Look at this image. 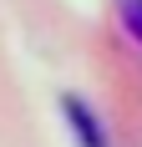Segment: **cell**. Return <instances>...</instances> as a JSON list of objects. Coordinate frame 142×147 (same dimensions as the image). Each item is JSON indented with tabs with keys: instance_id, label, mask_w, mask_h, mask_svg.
I'll use <instances>...</instances> for the list:
<instances>
[{
	"instance_id": "1",
	"label": "cell",
	"mask_w": 142,
	"mask_h": 147,
	"mask_svg": "<svg viewBox=\"0 0 142 147\" xmlns=\"http://www.w3.org/2000/svg\"><path fill=\"white\" fill-rule=\"evenodd\" d=\"M61 112H66V122H71V132H76V142H81V147H107V137H101V127H97V117H91V107H86V102L66 96Z\"/></svg>"
},
{
	"instance_id": "2",
	"label": "cell",
	"mask_w": 142,
	"mask_h": 147,
	"mask_svg": "<svg viewBox=\"0 0 142 147\" xmlns=\"http://www.w3.org/2000/svg\"><path fill=\"white\" fill-rule=\"evenodd\" d=\"M117 15H122V26H127V36L142 46V0H117Z\"/></svg>"
}]
</instances>
